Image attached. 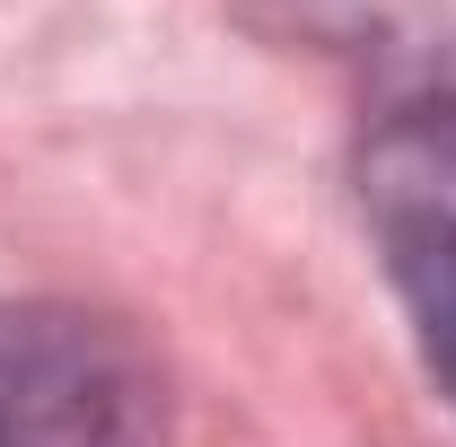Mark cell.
I'll list each match as a JSON object with an SVG mask.
<instances>
[{"instance_id": "7a4b0ae2", "label": "cell", "mask_w": 456, "mask_h": 447, "mask_svg": "<svg viewBox=\"0 0 456 447\" xmlns=\"http://www.w3.org/2000/svg\"><path fill=\"white\" fill-rule=\"evenodd\" d=\"M369 167L378 193H421L456 211V27L403 45L369 114Z\"/></svg>"}, {"instance_id": "6da1fadb", "label": "cell", "mask_w": 456, "mask_h": 447, "mask_svg": "<svg viewBox=\"0 0 456 447\" xmlns=\"http://www.w3.org/2000/svg\"><path fill=\"white\" fill-rule=\"evenodd\" d=\"M0 447H175L159 351L79 298H0Z\"/></svg>"}, {"instance_id": "3957f363", "label": "cell", "mask_w": 456, "mask_h": 447, "mask_svg": "<svg viewBox=\"0 0 456 447\" xmlns=\"http://www.w3.org/2000/svg\"><path fill=\"white\" fill-rule=\"evenodd\" d=\"M378 255H387V280L412 316V342L439 394L456 403V211L421 193H378Z\"/></svg>"}]
</instances>
